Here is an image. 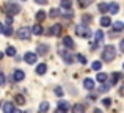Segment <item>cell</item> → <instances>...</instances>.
Returning a JSON list of instances; mask_svg holds the SVG:
<instances>
[{
	"instance_id": "obj_33",
	"label": "cell",
	"mask_w": 124,
	"mask_h": 113,
	"mask_svg": "<svg viewBox=\"0 0 124 113\" xmlns=\"http://www.w3.org/2000/svg\"><path fill=\"white\" fill-rule=\"evenodd\" d=\"M58 9H50V17H58Z\"/></svg>"
},
{
	"instance_id": "obj_37",
	"label": "cell",
	"mask_w": 124,
	"mask_h": 113,
	"mask_svg": "<svg viewBox=\"0 0 124 113\" xmlns=\"http://www.w3.org/2000/svg\"><path fill=\"white\" fill-rule=\"evenodd\" d=\"M55 94H57V96H63V90H61V88H57V90H55Z\"/></svg>"
},
{
	"instance_id": "obj_45",
	"label": "cell",
	"mask_w": 124,
	"mask_h": 113,
	"mask_svg": "<svg viewBox=\"0 0 124 113\" xmlns=\"http://www.w3.org/2000/svg\"><path fill=\"white\" fill-rule=\"evenodd\" d=\"M94 113H101V110H94Z\"/></svg>"
},
{
	"instance_id": "obj_30",
	"label": "cell",
	"mask_w": 124,
	"mask_h": 113,
	"mask_svg": "<svg viewBox=\"0 0 124 113\" xmlns=\"http://www.w3.org/2000/svg\"><path fill=\"white\" fill-rule=\"evenodd\" d=\"M99 11L101 13H107L108 11V5H107V3H101L99 5Z\"/></svg>"
},
{
	"instance_id": "obj_38",
	"label": "cell",
	"mask_w": 124,
	"mask_h": 113,
	"mask_svg": "<svg viewBox=\"0 0 124 113\" xmlns=\"http://www.w3.org/2000/svg\"><path fill=\"white\" fill-rule=\"evenodd\" d=\"M36 3H39V5H46V3H47V0H36Z\"/></svg>"
},
{
	"instance_id": "obj_20",
	"label": "cell",
	"mask_w": 124,
	"mask_h": 113,
	"mask_svg": "<svg viewBox=\"0 0 124 113\" xmlns=\"http://www.w3.org/2000/svg\"><path fill=\"white\" fill-rule=\"evenodd\" d=\"M14 101H16V104H17V105H24V104H25V98H24L22 94L14 96Z\"/></svg>"
},
{
	"instance_id": "obj_35",
	"label": "cell",
	"mask_w": 124,
	"mask_h": 113,
	"mask_svg": "<svg viewBox=\"0 0 124 113\" xmlns=\"http://www.w3.org/2000/svg\"><path fill=\"white\" fill-rule=\"evenodd\" d=\"M108 88H110L108 85H102V86L99 88V91H101V93H107V91H108Z\"/></svg>"
},
{
	"instance_id": "obj_26",
	"label": "cell",
	"mask_w": 124,
	"mask_h": 113,
	"mask_svg": "<svg viewBox=\"0 0 124 113\" xmlns=\"http://www.w3.org/2000/svg\"><path fill=\"white\" fill-rule=\"evenodd\" d=\"M119 79H121V74H119V72H115V74L112 75V85H115V83L118 82Z\"/></svg>"
},
{
	"instance_id": "obj_25",
	"label": "cell",
	"mask_w": 124,
	"mask_h": 113,
	"mask_svg": "<svg viewBox=\"0 0 124 113\" xmlns=\"http://www.w3.org/2000/svg\"><path fill=\"white\" fill-rule=\"evenodd\" d=\"M31 31H33L35 35H41V33H42V27H41V25H38V24H36V25H35L33 28H31Z\"/></svg>"
},
{
	"instance_id": "obj_10",
	"label": "cell",
	"mask_w": 124,
	"mask_h": 113,
	"mask_svg": "<svg viewBox=\"0 0 124 113\" xmlns=\"http://www.w3.org/2000/svg\"><path fill=\"white\" fill-rule=\"evenodd\" d=\"M46 72H47V64H44V63L38 64V68H36V74L38 75H44Z\"/></svg>"
},
{
	"instance_id": "obj_40",
	"label": "cell",
	"mask_w": 124,
	"mask_h": 113,
	"mask_svg": "<svg viewBox=\"0 0 124 113\" xmlns=\"http://www.w3.org/2000/svg\"><path fill=\"white\" fill-rule=\"evenodd\" d=\"M3 30H5V27H3V24L0 22V33H3Z\"/></svg>"
},
{
	"instance_id": "obj_2",
	"label": "cell",
	"mask_w": 124,
	"mask_h": 113,
	"mask_svg": "<svg viewBox=\"0 0 124 113\" xmlns=\"http://www.w3.org/2000/svg\"><path fill=\"white\" fill-rule=\"evenodd\" d=\"M76 35L79 38H90L91 36V30H90V27L88 25H85V24H79V25H76Z\"/></svg>"
},
{
	"instance_id": "obj_22",
	"label": "cell",
	"mask_w": 124,
	"mask_h": 113,
	"mask_svg": "<svg viewBox=\"0 0 124 113\" xmlns=\"http://www.w3.org/2000/svg\"><path fill=\"white\" fill-rule=\"evenodd\" d=\"M71 6H72L71 0H61V8H64V9H71Z\"/></svg>"
},
{
	"instance_id": "obj_15",
	"label": "cell",
	"mask_w": 124,
	"mask_h": 113,
	"mask_svg": "<svg viewBox=\"0 0 124 113\" xmlns=\"http://www.w3.org/2000/svg\"><path fill=\"white\" fill-rule=\"evenodd\" d=\"M13 110H14L13 102H5V104H3V112L5 113H13Z\"/></svg>"
},
{
	"instance_id": "obj_21",
	"label": "cell",
	"mask_w": 124,
	"mask_h": 113,
	"mask_svg": "<svg viewBox=\"0 0 124 113\" xmlns=\"http://www.w3.org/2000/svg\"><path fill=\"white\" fill-rule=\"evenodd\" d=\"M96 80H97L99 83H104V82L107 80V74H105V72H99V74H97V77H96Z\"/></svg>"
},
{
	"instance_id": "obj_42",
	"label": "cell",
	"mask_w": 124,
	"mask_h": 113,
	"mask_svg": "<svg viewBox=\"0 0 124 113\" xmlns=\"http://www.w3.org/2000/svg\"><path fill=\"white\" fill-rule=\"evenodd\" d=\"M55 113H66V112H63V110H60V108H58V110L55 112Z\"/></svg>"
},
{
	"instance_id": "obj_6",
	"label": "cell",
	"mask_w": 124,
	"mask_h": 113,
	"mask_svg": "<svg viewBox=\"0 0 124 113\" xmlns=\"http://www.w3.org/2000/svg\"><path fill=\"white\" fill-rule=\"evenodd\" d=\"M61 31H63V25H61V24H55V25H52V27H50L49 33L54 35V36H60Z\"/></svg>"
},
{
	"instance_id": "obj_18",
	"label": "cell",
	"mask_w": 124,
	"mask_h": 113,
	"mask_svg": "<svg viewBox=\"0 0 124 113\" xmlns=\"http://www.w3.org/2000/svg\"><path fill=\"white\" fill-rule=\"evenodd\" d=\"M47 110H49V102L42 101L39 104V112H38V113H47Z\"/></svg>"
},
{
	"instance_id": "obj_41",
	"label": "cell",
	"mask_w": 124,
	"mask_h": 113,
	"mask_svg": "<svg viewBox=\"0 0 124 113\" xmlns=\"http://www.w3.org/2000/svg\"><path fill=\"white\" fill-rule=\"evenodd\" d=\"M83 21H88V22H90L91 17H90V16H83Z\"/></svg>"
},
{
	"instance_id": "obj_5",
	"label": "cell",
	"mask_w": 124,
	"mask_h": 113,
	"mask_svg": "<svg viewBox=\"0 0 124 113\" xmlns=\"http://www.w3.org/2000/svg\"><path fill=\"white\" fill-rule=\"evenodd\" d=\"M24 60H25V63H28V64H33V63H36V61H38V53L27 52V53L24 55Z\"/></svg>"
},
{
	"instance_id": "obj_8",
	"label": "cell",
	"mask_w": 124,
	"mask_h": 113,
	"mask_svg": "<svg viewBox=\"0 0 124 113\" xmlns=\"http://www.w3.org/2000/svg\"><path fill=\"white\" fill-rule=\"evenodd\" d=\"M13 79H14L16 82H21V80H24V79H25V74H24V71H21V69H16V71H14V74H13Z\"/></svg>"
},
{
	"instance_id": "obj_9",
	"label": "cell",
	"mask_w": 124,
	"mask_h": 113,
	"mask_svg": "<svg viewBox=\"0 0 124 113\" xmlns=\"http://www.w3.org/2000/svg\"><path fill=\"white\" fill-rule=\"evenodd\" d=\"M104 31H101V30H96L94 31V41H96V44H101L104 41Z\"/></svg>"
},
{
	"instance_id": "obj_17",
	"label": "cell",
	"mask_w": 124,
	"mask_h": 113,
	"mask_svg": "<svg viewBox=\"0 0 124 113\" xmlns=\"http://www.w3.org/2000/svg\"><path fill=\"white\" fill-rule=\"evenodd\" d=\"M118 11H119V5H118V3H110V5H108V13L116 14Z\"/></svg>"
},
{
	"instance_id": "obj_24",
	"label": "cell",
	"mask_w": 124,
	"mask_h": 113,
	"mask_svg": "<svg viewBox=\"0 0 124 113\" xmlns=\"http://www.w3.org/2000/svg\"><path fill=\"white\" fill-rule=\"evenodd\" d=\"M46 19V11H38L36 13V21L38 22H42Z\"/></svg>"
},
{
	"instance_id": "obj_43",
	"label": "cell",
	"mask_w": 124,
	"mask_h": 113,
	"mask_svg": "<svg viewBox=\"0 0 124 113\" xmlns=\"http://www.w3.org/2000/svg\"><path fill=\"white\" fill-rule=\"evenodd\" d=\"M13 113H22L21 110H13Z\"/></svg>"
},
{
	"instance_id": "obj_7",
	"label": "cell",
	"mask_w": 124,
	"mask_h": 113,
	"mask_svg": "<svg viewBox=\"0 0 124 113\" xmlns=\"http://www.w3.org/2000/svg\"><path fill=\"white\" fill-rule=\"evenodd\" d=\"M60 55L64 58V61H66L68 64H71V63H72V61H74V57L71 55V53L68 52V50H61V52H60Z\"/></svg>"
},
{
	"instance_id": "obj_14",
	"label": "cell",
	"mask_w": 124,
	"mask_h": 113,
	"mask_svg": "<svg viewBox=\"0 0 124 113\" xmlns=\"http://www.w3.org/2000/svg\"><path fill=\"white\" fill-rule=\"evenodd\" d=\"M83 86L88 90V91H91V90L94 88V82H93L91 79H85V80H83Z\"/></svg>"
},
{
	"instance_id": "obj_12",
	"label": "cell",
	"mask_w": 124,
	"mask_h": 113,
	"mask_svg": "<svg viewBox=\"0 0 124 113\" xmlns=\"http://www.w3.org/2000/svg\"><path fill=\"white\" fill-rule=\"evenodd\" d=\"M63 44L68 47V49H72V47H74V41H72V38H71V36H64V38H63Z\"/></svg>"
},
{
	"instance_id": "obj_28",
	"label": "cell",
	"mask_w": 124,
	"mask_h": 113,
	"mask_svg": "<svg viewBox=\"0 0 124 113\" xmlns=\"http://www.w3.org/2000/svg\"><path fill=\"white\" fill-rule=\"evenodd\" d=\"M6 55H9V57H14L16 55V49L13 46H9L8 49H6Z\"/></svg>"
},
{
	"instance_id": "obj_32",
	"label": "cell",
	"mask_w": 124,
	"mask_h": 113,
	"mask_svg": "<svg viewBox=\"0 0 124 113\" xmlns=\"http://www.w3.org/2000/svg\"><path fill=\"white\" fill-rule=\"evenodd\" d=\"M101 68H102V63H101V61H94L93 63V69L94 71H99Z\"/></svg>"
},
{
	"instance_id": "obj_4",
	"label": "cell",
	"mask_w": 124,
	"mask_h": 113,
	"mask_svg": "<svg viewBox=\"0 0 124 113\" xmlns=\"http://www.w3.org/2000/svg\"><path fill=\"white\" fill-rule=\"evenodd\" d=\"M30 35H31V30L28 27H21L17 30V38L19 39H28Z\"/></svg>"
},
{
	"instance_id": "obj_3",
	"label": "cell",
	"mask_w": 124,
	"mask_h": 113,
	"mask_svg": "<svg viewBox=\"0 0 124 113\" xmlns=\"http://www.w3.org/2000/svg\"><path fill=\"white\" fill-rule=\"evenodd\" d=\"M5 9H6V14H9V16H14V14H17V13H21V6H19L17 3H13V2L6 3Z\"/></svg>"
},
{
	"instance_id": "obj_1",
	"label": "cell",
	"mask_w": 124,
	"mask_h": 113,
	"mask_svg": "<svg viewBox=\"0 0 124 113\" xmlns=\"http://www.w3.org/2000/svg\"><path fill=\"white\" fill-rule=\"evenodd\" d=\"M116 57V49L115 46H105L102 50V60L104 61H113Z\"/></svg>"
},
{
	"instance_id": "obj_31",
	"label": "cell",
	"mask_w": 124,
	"mask_h": 113,
	"mask_svg": "<svg viewBox=\"0 0 124 113\" xmlns=\"http://www.w3.org/2000/svg\"><path fill=\"white\" fill-rule=\"evenodd\" d=\"M76 58H77V60H79L82 64H85V63H86V58H85V57L82 55V53H77V55H76Z\"/></svg>"
},
{
	"instance_id": "obj_16",
	"label": "cell",
	"mask_w": 124,
	"mask_h": 113,
	"mask_svg": "<svg viewBox=\"0 0 124 113\" xmlns=\"http://www.w3.org/2000/svg\"><path fill=\"white\" fill-rule=\"evenodd\" d=\"M72 113H85V105L83 104H76L72 107Z\"/></svg>"
},
{
	"instance_id": "obj_46",
	"label": "cell",
	"mask_w": 124,
	"mask_h": 113,
	"mask_svg": "<svg viewBox=\"0 0 124 113\" xmlns=\"http://www.w3.org/2000/svg\"><path fill=\"white\" fill-rule=\"evenodd\" d=\"M123 68H124V64H123Z\"/></svg>"
},
{
	"instance_id": "obj_19",
	"label": "cell",
	"mask_w": 124,
	"mask_h": 113,
	"mask_svg": "<svg viewBox=\"0 0 124 113\" xmlns=\"http://www.w3.org/2000/svg\"><path fill=\"white\" fill-rule=\"evenodd\" d=\"M113 30H115V31H123L124 30V24L121 21H116L115 24H113Z\"/></svg>"
},
{
	"instance_id": "obj_44",
	"label": "cell",
	"mask_w": 124,
	"mask_h": 113,
	"mask_svg": "<svg viewBox=\"0 0 124 113\" xmlns=\"http://www.w3.org/2000/svg\"><path fill=\"white\" fill-rule=\"evenodd\" d=\"M2 58H3V53H2V52H0V60H2Z\"/></svg>"
},
{
	"instance_id": "obj_11",
	"label": "cell",
	"mask_w": 124,
	"mask_h": 113,
	"mask_svg": "<svg viewBox=\"0 0 124 113\" xmlns=\"http://www.w3.org/2000/svg\"><path fill=\"white\" fill-rule=\"evenodd\" d=\"M36 50H38V55H46L47 50H49V46L47 44H39V46L36 47Z\"/></svg>"
},
{
	"instance_id": "obj_23",
	"label": "cell",
	"mask_w": 124,
	"mask_h": 113,
	"mask_svg": "<svg viewBox=\"0 0 124 113\" xmlns=\"http://www.w3.org/2000/svg\"><path fill=\"white\" fill-rule=\"evenodd\" d=\"M68 107H69V105H68V102H66V101H60V102H58V108H60V110L66 112V110H68Z\"/></svg>"
},
{
	"instance_id": "obj_27",
	"label": "cell",
	"mask_w": 124,
	"mask_h": 113,
	"mask_svg": "<svg viewBox=\"0 0 124 113\" xmlns=\"http://www.w3.org/2000/svg\"><path fill=\"white\" fill-rule=\"evenodd\" d=\"M3 33H5L6 36H11V33H13V28H11V25H8V24H6V25H5V30H3Z\"/></svg>"
},
{
	"instance_id": "obj_13",
	"label": "cell",
	"mask_w": 124,
	"mask_h": 113,
	"mask_svg": "<svg viewBox=\"0 0 124 113\" xmlns=\"http://www.w3.org/2000/svg\"><path fill=\"white\" fill-rule=\"evenodd\" d=\"M101 25H102V27H110V25H112V19H110L108 16H102V17H101Z\"/></svg>"
},
{
	"instance_id": "obj_29",
	"label": "cell",
	"mask_w": 124,
	"mask_h": 113,
	"mask_svg": "<svg viewBox=\"0 0 124 113\" xmlns=\"http://www.w3.org/2000/svg\"><path fill=\"white\" fill-rule=\"evenodd\" d=\"M93 3V0H79V5L82 6V8H85V6H88V5H91Z\"/></svg>"
},
{
	"instance_id": "obj_34",
	"label": "cell",
	"mask_w": 124,
	"mask_h": 113,
	"mask_svg": "<svg viewBox=\"0 0 124 113\" xmlns=\"http://www.w3.org/2000/svg\"><path fill=\"white\" fill-rule=\"evenodd\" d=\"M102 102H104V105H105V107H110V105H112V99H108V98H105Z\"/></svg>"
},
{
	"instance_id": "obj_36",
	"label": "cell",
	"mask_w": 124,
	"mask_h": 113,
	"mask_svg": "<svg viewBox=\"0 0 124 113\" xmlns=\"http://www.w3.org/2000/svg\"><path fill=\"white\" fill-rule=\"evenodd\" d=\"M0 85H5V75H3L2 71H0Z\"/></svg>"
},
{
	"instance_id": "obj_39",
	"label": "cell",
	"mask_w": 124,
	"mask_h": 113,
	"mask_svg": "<svg viewBox=\"0 0 124 113\" xmlns=\"http://www.w3.org/2000/svg\"><path fill=\"white\" fill-rule=\"evenodd\" d=\"M119 49H121V50H123V52H124V39L121 41V43H119Z\"/></svg>"
}]
</instances>
